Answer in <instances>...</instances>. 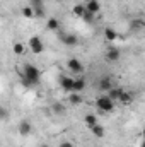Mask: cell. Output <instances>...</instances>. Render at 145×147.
Segmentation results:
<instances>
[{
  "mask_svg": "<svg viewBox=\"0 0 145 147\" xmlns=\"http://www.w3.org/2000/svg\"><path fill=\"white\" fill-rule=\"evenodd\" d=\"M85 9L94 12V14H97L101 10V3H99V0H87L85 2Z\"/></svg>",
  "mask_w": 145,
  "mask_h": 147,
  "instance_id": "obj_11",
  "label": "cell"
},
{
  "mask_svg": "<svg viewBox=\"0 0 145 147\" xmlns=\"http://www.w3.org/2000/svg\"><path fill=\"white\" fill-rule=\"evenodd\" d=\"M46 28H48L50 31H58V29H60V21H58V19H55V17H51V19H48Z\"/></svg>",
  "mask_w": 145,
  "mask_h": 147,
  "instance_id": "obj_19",
  "label": "cell"
},
{
  "mask_svg": "<svg viewBox=\"0 0 145 147\" xmlns=\"http://www.w3.org/2000/svg\"><path fill=\"white\" fill-rule=\"evenodd\" d=\"M17 130H19V134H21L22 137H28V135L33 132V125H31V121H28V120H22V121L19 123Z\"/></svg>",
  "mask_w": 145,
  "mask_h": 147,
  "instance_id": "obj_9",
  "label": "cell"
},
{
  "mask_svg": "<svg viewBox=\"0 0 145 147\" xmlns=\"http://www.w3.org/2000/svg\"><path fill=\"white\" fill-rule=\"evenodd\" d=\"M41 147H50V146H46V144H43V146H41Z\"/></svg>",
  "mask_w": 145,
  "mask_h": 147,
  "instance_id": "obj_29",
  "label": "cell"
},
{
  "mask_svg": "<svg viewBox=\"0 0 145 147\" xmlns=\"http://www.w3.org/2000/svg\"><path fill=\"white\" fill-rule=\"evenodd\" d=\"M28 48L34 53V55H39L43 50H44V45H43V39L39 36H31L29 41H28Z\"/></svg>",
  "mask_w": 145,
  "mask_h": 147,
  "instance_id": "obj_3",
  "label": "cell"
},
{
  "mask_svg": "<svg viewBox=\"0 0 145 147\" xmlns=\"http://www.w3.org/2000/svg\"><path fill=\"white\" fill-rule=\"evenodd\" d=\"M85 3H77V5H73V9H72V12H73V16H77V17H80L82 19V16L85 14Z\"/></svg>",
  "mask_w": 145,
  "mask_h": 147,
  "instance_id": "obj_16",
  "label": "cell"
},
{
  "mask_svg": "<svg viewBox=\"0 0 145 147\" xmlns=\"http://www.w3.org/2000/svg\"><path fill=\"white\" fill-rule=\"evenodd\" d=\"M68 101L72 103L73 106L80 105V103H82V96H80V92H70V96H68Z\"/></svg>",
  "mask_w": 145,
  "mask_h": 147,
  "instance_id": "obj_20",
  "label": "cell"
},
{
  "mask_svg": "<svg viewBox=\"0 0 145 147\" xmlns=\"http://www.w3.org/2000/svg\"><path fill=\"white\" fill-rule=\"evenodd\" d=\"M67 67H68V70L72 74H84V65L77 58H68L67 60Z\"/></svg>",
  "mask_w": 145,
  "mask_h": 147,
  "instance_id": "obj_5",
  "label": "cell"
},
{
  "mask_svg": "<svg viewBox=\"0 0 145 147\" xmlns=\"http://www.w3.org/2000/svg\"><path fill=\"white\" fill-rule=\"evenodd\" d=\"M29 5L34 9L36 17H44V2L43 0H29Z\"/></svg>",
  "mask_w": 145,
  "mask_h": 147,
  "instance_id": "obj_6",
  "label": "cell"
},
{
  "mask_svg": "<svg viewBox=\"0 0 145 147\" xmlns=\"http://www.w3.org/2000/svg\"><path fill=\"white\" fill-rule=\"evenodd\" d=\"M104 38H106L108 41H114V39L118 38V33H116L113 28H106V29H104Z\"/></svg>",
  "mask_w": 145,
  "mask_h": 147,
  "instance_id": "obj_21",
  "label": "cell"
},
{
  "mask_svg": "<svg viewBox=\"0 0 145 147\" xmlns=\"http://www.w3.org/2000/svg\"><path fill=\"white\" fill-rule=\"evenodd\" d=\"M2 118H3V120L7 118V110H5V108H2Z\"/></svg>",
  "mask_w": 145,
  "mask_h": 147,
  "instance_id": "obj_26",
  "label": "cell"
},
{
  "mask_svg": "<svg viewBox=\"0 0 145 147\" xmlns=\"http://www.w3.org/2000/svg\"><path fill=\"white\" fill-rule=\"evenodd\" d=\"M73 84H75V79L70 75H60V87L67 92H73Z\"/></svg>",
  "mask_w": 145,
  "mask_h": 147,
  "instance_id": "obj_4",
  "label": "cell"
},
{
  "mask_svg": "<svg viewBox=\"0 0 145 147\" xmlns=\"http://www.w3.org/2000/svg\"><path fill=\"white\" fill-rule=\"evenodd\" d=\"M51 110H53V113H55V115H60V116H62V115L65 113V106H63L62 103H53Z\"/></svg>",
  "mask_w": 145,
  "mask_h": 147,
  "instance_id": "obj_23",
  "label": "cell"
},
{
  "mask_svg": "<svg viewBox=\"0 0 145 147\" xmlns=\"http://www.w3.org/2000/svg\"><path fill=\"white\" fill-rule=\"evenodd\" d=\"M94 17H96V14H94V12H91V10H85V14L82 16V21H84V22H87V24H91V22L94 21Z\"/></svg>",
  "mask_w": 145,
  "mask_h": 147,
  "instance_id": "obj_24",
  "label": "cell"
},
{
  "mask_svg": "<svg viewBox=\"0 0 145 147\" xmlns=\"http://www.w3.org/2000/svg\"><path fill=\"white\" fill-rule=\"evenodd\" d=\"M119 57H121V51L118 48H114V46H109L108 51H106V60L111 62V63H114V62L119 60Z\"/></svg>",
  "mask_w": 145,
  "mask_h": 147,
  "instance_id": "obj_8",
  "label": "cell"
},
{
  "mask_svg": "<svg viewBox=\"0 0 145 147\" xmlns=\"http://www.w3.org/2000/svg\"><path fill=\"white\" fill-rule=\"evenodd\" d=\"M84 123L91 128V127H94V125H97L99 121H97V116L94 115V113H87L85 116H84Z\"/></svg>",
  "mask_w": 145,
  "mask_h": 147,
  "instance_id": "obj_14",
  "label": "cell"
},
{
  "mask_svg": "<svg viewBox=\"0 0 145 147\" xmlns=\"http://www.w3.org/2000/svg\"><path fill=\"white\" fill-rule=\"evenodd\" d=\"M140 147H145V139L142 140V142H140Z\"/></svg>",
  "mask_w": 145,
  "mask_h": 147,
  "instance_id": "obj_27",
  "label": "cell"
},
{
  "mask_svg": "<svg viewBox=\"0 0 145 147\" xmlns=\"http://www.w3.org/2000/svg\"><path fill=\"white\" fill-rule=\"evenodd\" d=\"M142 135H144V139H145V127H144V130H142Z\"/></svg>",
  "mask_w": 145,
  "mask_h": 147,
  "instance_id": "obj_28",
  "label": "cell"
},
{
  "mask_svg": "<svg viewBox=\"0 0 145 147\" xmlns=\"http://www.w3.org/2000/svg\"><path fill=\"white\" fill-rule=\"evenodd\" d=\"M113 87H114V84H113L111 77H103V79L99 80V84H97V89L103 91V92H106V94H108Z\"/></svg>",
  "mask_w": 145,
  "mask_h": 147,
  "instance_id": "obj_7",
  "label": "cell"
},
{
  "mask_svg": "<svg viewBox=\"0 0 145 147\" xmlns=\"http://www.w3.org/2000/svg\"><path fill=\"white\" fill-rule=\"evenodd\" d=\"M58 147H73L72 142H68V140H65V142H60V146Z\"/></svg>",
  "mask_w": 145,
  "mask_h": 147,
  "instance_id": "obj_25",
  "label": "cell"
},
{
  "mask_svg": "<svg viewBox=\"0 0 145 147\" xmlns=\"http://www.w3.org/2000/svg\"><path fill=\"white\" fill-rule=\"evenodd\" d=\"M62 41L67 45V46H77V43H79V38L75 36V34H65V36H62Z\"/></svg>",
  "mask_w": 145,
  "mask_h": 147,
  "instance_id": "obj_13",
  "label": "cell"
},
{
  "mask_svg": "<svg viewBox=\"0 0 145 147\" xmlns=\"http://www.w3.org/2000/svg\"><path fill=\"white\" fill-rule=\"evenodd\" d=\"M84 89H85V80H84V77L75 79V84H73V92H82Z\"/></svg>",
  "mask_w": 145,
  "mask_h": 147,
  "instance_id": "obj_17",
  "label": "cell"
},
{
  "mask_svg": "<svg viewBox=\"0 0 145 147\" xmlns=\"http://www.w3.org/2000/svg\"><path fill=\"white\" fill-rule=\"evenodd\" d=\"M123 91H125L123 87H116V86H114V87H113V89L108 92V96L113 99V101H118V99H119V96L123 94Z\"/></svg>",
  "mask_w": 145,
  "mask_h": 147,
  "instance_id": "obj_15",
  "label": "cell"
},
{
  "mask_svg": "<svg viewBox=\"0 0 145 147\" xmlns=\"http://www.w3.org/2000/svg\"><path fill=\"white\" fill-rule=\"evenodd\" d=\"M24 51H26V45L24 43H14V53L15 55H24Z\"/></svg>",
  "mask_w": 145,
  "mask_h": 147,
  "instance_id": "obj_22",
  "label": "cell"
},
{
  "mask_svg": "<svg viewBox=\"0 0 145 147\" xmlns=\"http://www.w3.org/2000/svg\"><path fill=\"white\" fill-rule=\"evenodd\" d=\"M22 16L26 17V19H34L36 17V14H34V9L31 7V5H26V7H22Z\"/></svg>",
  "mask_w": 145,
  "mask_h": 147,
  "instance_id": "obj_18",
  "label": "cell"
},
{
  "mask_svg": "<svg viewBox=\"0 0 145 147\" xmlns=\"http://www.w3.org/2000/svg\"><path fill=\"white\" fill-rule=\"evenodd\" d=\"M96 106H97V110L103 111V113H111L114 110V101L109 98L108 94H104V96H99L96 99Z\"/></svg>",
  "mask_w": 145,
  "mask_h": 147,
  "instance_id": "obj_2",
  "label": "cell"
},
{
  "mask_svg": "<svg viewBox=\"0 0 145 147\" xmlns=\"http://www.w3.org/2000/svg\"><path fill=\"white\" fill-rule=\"evenodd\" d=\"M118 101H119L123 106H130V105L133 103V96H132L128 91H123V94L119 96V99H118Z\"/></svg>",
  "mask_w": 145,
  "mask_h": 147,
  "instance_id": "obj_12",
  "label": "cell"
},
{
  "mask_svg": "<svg viewBox=\"0 0 145 147\" xmlns=\"http://www.w3.org/2000/svg\"><path fill=\"white\" fill-rule=\"evenodd\" d=\"M21 79H22V84L26 87H33V86H36L38 82L41 80V70L38 69L36 65H33V63H24Z\"/></svg>",
  "mask_w": 145,
  "mask_h": 147,
  "instance_id": "obj_1",
  "label": "cell"
},
{
  "mask_svg": "<svg viewBox=\"0 0 145 147\" xmlns=\"http://www.w3.org/2000/svg\"><path fill=\"white\" fill-rule=\"evenodd\" d=\"M91 132H92V135L96 137V139H103L104 135H106V130H104V127L103 125H94V127H91Z\"/></svg>",
  "mask_w": 145,
  "mask_h": 147,
  "instance_id": "obj_10",
  "label": "cell"
}]
</instances>
